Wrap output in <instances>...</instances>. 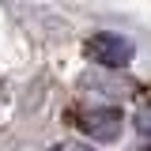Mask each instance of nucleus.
<instances>
[{"mask_svg": "<svg viewBox=\"0 0 151 151\" xmlns=\"http://www.w3.org/2000/svg\"><path fill=\"white\" fill-rule=\"evenodd\" d=\"M83 49L91 60L98 64H106V68H129L132 57H136V45H132V38L125 34H113V30H98L83 42Z\"/></svg>", "mask_w": 151, "mask_h": 151, "instance_id": "f257e3e1", "label": "nucleus"}, {"mask_svg": "<svg viewBox=\"0 0 151 151\" xmlns=\"http://www.w3.org/2000/svg\"><path fill=\"white\" fill-rule=\"evenodd\" d=\"M76 121H79V129L87 132L91 140H102V144L117 140V136H121V125H125V117H121L117 106H94V110H83Z\"/></svg>", "mask_w": 151, "mask_h": 151, "instance_id": "f03ea898", "label": "nucleus"}, {"mask_svg": "<svg viewBox=\"0 0 151 151\" xmlns=\"http://www.w3.org/2000/svg\"><path fill=\"white\" fill-rule=\"evenodd\" d=\"M136 125H140V132H144V136H151V110L140 113V117H136Z\"/></svg>", "mask_w": 151, "mask_h": 151, "instance_id": "7ed1b4c3", "label": "nucleus"}, {"mask_svg": "<svg viewBox=\"0 0 151 151\" xmlns=\"http://www.w3.org/2000/svg\"><path fill=\"white\" fill-rule=\"evenodd\" d=\"M49 151H94V147H87V144H57Z\"/></svg>", "mask_w": 151, "mask_h": 151, "instance_id": "20e7f679", "label": "nucleus"}]
</instances>
